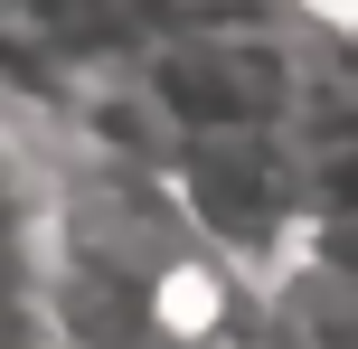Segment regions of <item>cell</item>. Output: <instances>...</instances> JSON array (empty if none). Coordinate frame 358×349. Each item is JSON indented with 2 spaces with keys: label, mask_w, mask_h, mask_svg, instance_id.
<instances>
[{
  "label": "cell",
  "mask_w": 358,
  "mask_h": 349,
  "mask_svg": "<svg viewBox=\"0 0 358 349\" xmlns=\"http://www.w3.org/2000/svg\"><path fill=\"white\" fill-rule=\"evenodd\" d=\"M48 349H255L264 283L189 236L161 170H104L57 151V208L38 245Z\"/></svg>",
  "instance_id": "6da1fadb"
},
{
  "label": "cell",
  "mask_w": 358,
  "mask_h": 349,
  "mask_svg": "<svg viewBox=\"0 0 358 349\" xmlns=\"http://www.w3.org/2000/svg\"><path fill=\"white\" fill-rule=\"evenodd\" d=\"M132 94L170 142H227V132H292L311 66L264 29H189L132 57Z\"/></svg>",
  "instance_id": "7a4b0ae2"
}]
</instances>
